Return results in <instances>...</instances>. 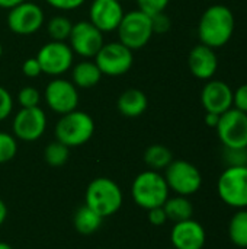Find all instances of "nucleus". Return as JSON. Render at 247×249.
<instances>
[{"instance_id":"nucleus-1","label":"nucleus","mask_w":247,"mask_h":249,"mask_svg":"<svg viewBox=\"0 0 247 249\" xmlns=\"http://www.w3.org/2000/svg\"><path fill=\"white\" fill-rule=\"evenodd\" d=\"M234 15L226 4H213L201 15L198 36L201 44L214 50L224 47L234 34Z\"/></svg>"},{"instance_id":"nucleus-2","label":"nucleus","mask_w":247,"mask_h":249,"mask_svg":"<svg viewBox=\"0 0 247 249\" xmlns=\"http://www.w3.org/2000/svg\"><path fill=\"white\" fill-rule=\"evenodd\" d=\"M169 193L170 190L165 177L160 172L151 169L138 174L131 187L134 203L144 210L162 207L169 198Z\"/></svg>"},{"instance_id":"nucleus-3","label":"nucleus","mask_w":247,"mask_h":249,"mask_svg":"<svg viewBox=\"0 0 247 249\" xmlns=\"http://www.w3.org/2000/svg\"><path fill=\"white\" fill-rule=\"evenodd\" d=\"M124 201L122 191L119 185L112 181L111 178H95L86 190L84 196V204L90 207L93 212H96L99 216L109 217L115 214Z\"/></svg>"},{"instance_id":"nucleus-4","label":"nucleus","mask_w":247,"mask_h":249,"mask_svg":"<svg viewBox=\"0 0 247 249\" xmlns=\"http://www.w3.org/2000/svg\"><path fill=\"white\" fill-rule=\"evenodd\" d=\"M95 133L93 118L83 111H71L60 117L55 124V140L68 147H79L87 143Z\"/></svg>"},{"instance_id":"nucleus-5","label":"nucleus","mask_w":247,"mask_h":249,"mask_svg":"<svg viewBox=\"0 0 247 249\" xmlns=\"http://www.w3.org/2000/svg\"><path fill=\"white\" fill-rule=\"evenodd\" d=\"M217 193L229 207L247 209V165L227 166L217 181Z\"/></svg>"},{"instance_id":"nucleus-6","label":"nucleus","mask_w":247,"mask_h":249,"mask_svg":"<svg viewBox=\"0 0 247 249\" xmlns=\"http://www.w3.org/2000/svg\"><path fill=\"white\" fill-rule=\"evenodd\" d=\"M119 42L128 47L131 51L141 50L148 44L153 36V23L151 16L146 15L141 10H131L124 13V18L116 28Z\"/></svg>"},{"instance_id":"nucleus-7","label":"nucleus","mask_w":247,"mask_h":249,"mask_svg":"<svg viewBox=\"0 0 247 249\" xmlns=\"http://www.w3.org/2000/svg\"><path fill=\"white\" fill-rule=\"evenodd\" d=\"M163 177L169 190L176 193V196L189 197L197 194L202 187V175L199 169L183 159H173L165 169Z\"/></svg>"},{"instance_id":"nucleus-8","label":"nucleus","mask_w":247,"mask_h":249,"mask_svg":"<svg viewBox=\"0 0 247 249\" xmlns=\"http://www.w3.org/2000/svg\"><path fill=\"white\" fill-rule=\"evenodd\" d=\"M95 63L102 74L115 77L122 76L131 70L134 57L132 51L128 47H125L119 41H115L102 45L99 53L95 55Z\"/></svg>"},{"instance_id":"nucleus-9","label":"nucleus","mask_w":247,"mask_h":249,"mask_svg":"<svg viewBox=\"0 0 247 249\" xmlns=\"http://www.w3.org/2000/svg\"><path fill=\"white\" fill-rule=\"evenodd\" d=\"M36 60L42 73L57 77L71 69L74 53L64 41H49L39 48Z\"/></svg>"},{"instance_id":"nucleus-10","label":"nucleus","mask_w":247,"mask_h":249,"mask_svg":"<svg viewBox=\"0 0 247 249\" xmlns=\"http://www.w3.org/2000/svg\"><path fill=\"white\" fill-rule=\"evenodd\" d=\"M215 130L226 149H247V114L230 108L220 115Z\"/></svg>"},{"instance_id":"nucleus-11","label":"nucleus","mask_w":247,"mask_h":249,"mask_svg":"<svg viewBox=\"0 0 247 249\" xmlns=\"http://www.w3.org/2000/svg\"><path fill=\"white\" fill-rule=\"evenodd\" d=\"M45 15L39 4L33 1H22L12 7L7 13V26L13 34L32 35L44 25Z\"/></svg>"},{"instance_id":"nucleus-12","label":"nucleus","mask_w":247,"mask_h":249,"mask_svg":"<svg viewBox=\"0 0 247 249\" xmlns=\"http://www.w3.org/2000/svg\"><path fill=\"white\" fill-rule=\"evenodd\" d=\"M68 41L73 53L83 58H95V55L105 44L103 32L99 31L90 20H80L73 23Z\"/></svg>"},{"instance_id":"nucleus-13","label":"nucleus","mask_w":247,"mask_h":249,"mask_svg":"<svg viewBox=\"0 0 247 249\" xmlns=\"http://www.w3.org/2000/svg\"><path fill=\"white\" fill-rule=\"evenodd\" d=\"M13 136L22 142L38 140L47 128V115L39 107L20 108L13 117Z\"/></svg>"},{"instance_id":"nucleus-14","label":"nucleus","mask_w":247,"mask_h":249,"mask_svg":"<svg viewBox=\"0 0 247 249\" xmlns=\"http://www.w3.org/2000/svg\"><path fill=\"white\" fill-rule=\"evenodd\" d=\"M45 102L51 111L58 115H64L77 109L79 92L73 82L66 79H54L45 88Z\"/></svg>"},{"instance_id":"nucleus-15","label":"nucleus","mask_w":247,"mask_h":249,"mask_svg":"<svg viewBox=\"0 0 247 249\" xmlns=\"http://www.w3.org/2000/svg\"><path fill=\"white\" fill-rule=\"evenodd\" d=\"M124 18V9L118 0H93L89 9V20L102 32L116 31Z\"/></svg>"},{"instance_id":"nucleus-16","label":"nucleus","mask_w":247,"mask_h":249,"mask_svg":"<svg viewBox=\"0 0 247 249\" xmlns=\"http://www.w3.org/2000/svg\"><path fill=\"white\" fill-rule=\"evenodd\" d=\"M170 242L175 249H202L207 242V233L199 222L188 219L175 223L170 232Z\"/></svg>"},{"instance_id":"nucleus-17","label":"nucleus","mask_w":247,"mask_h":249,"mask_svg":"<svg viewBox=\"0 0 247 249\" xmlns=\"http://www.w3.org/2000/svg\"><path fill=\"white\" fill-rule=\"evenodd\" d=\"M201 104L205 112L221 115L233 108V89L223 80H210L202 88Z\"/></svg>"},{"instance_id":"nucleus-18","label":"nucleus","mask_w":247,"mask_h":249,"mask_svg":"<svg viewBox=\"0 0 247 249\" xmlns=\"http://www.w3.org/2000/svg\"><path fill=\"white\" fill-rule=\"evenodd\" d=\"M188 66L191 73L201 80H211L218 69V58L215 50L204 44L195 45L188 55Z\"/></svg>"},{"instance_id":"nucleus-19","label":"nucleus","mask_w":247,"mask_h":249,"mask_svg":"<svg viewBox=\"0 0 247 249\" xmlns=\"http://www.w3.org/2000/svg\"><path fill=\"white\" fill-rule=\"evenodd\" d=\"M147 107H148V99L146 93L135 88L124 90L116 101L118 111L127 118H137L143 115Z\"/></svg>"},{"instance_id":"nucleus-20","label":"nucleus","mask_w":247,"mask_h":249,"mask_svg":"<svg viewBox=\"0 0 247 249\" xmlns=\"http://www.w3.org/2000/svg\"><path fill=\"white\" fill-rule=\"evenodd\" d=\"M102 76L103 74L100 73L96 63L90 61V60L80 61L71 70V82H73V85L76 88H82V89H89V88L96 86L100 82Z\"/></svg>"},{"instance_id":"nucleus-21","label":"nucleus","mask_w":247,"mask_h":249,"mask_svg":"<svg viewBox=\"0 0 247 249\" xmlns=\"http://www.w3.org/2000/svg\"><path fill=\"white\" fill-rule=\"evenodd\" d=\"M165 213L167 216V220H172L173 223H179L188 219H192L194 216V206L188 197L183 196H175L169 197L166 203L163 204Z\"/></svg>"},{"instance_id":"nucleus-22","label":"nucleus","mask_w":247,"mask_h":249,"mask_svg":"<svg viewBox=\"0 0 247 249\" xmlns=\"http://www.w3.org/2000/svg\"><path fill=\"white\" fill-rule=\"evenodd\" d=\"M102 222H103V217L99 216L96 212H93L86 204L80 206L76 210L74 216H73L74 228L82 235H92V233H95L96 231H99Z\"/></svg>"},{"instance_id":"nucleus-23","label":"nucleus","mask_w":247,"mask_h":249,"mask_svg":"<svg viewBox=\"0 0 247 249\" xmlns=\"http://www.w3.org/2000/svg\"><path fill=\"white\" fill-rule=\"evenodd\" d=\"M173 160V153L163 144H151L144 152V162L151 171L166 169Z\"/></svg>"},{"instance_id":"nucleus-24","label":"nucleus","mask_w":247,"mask_h":249,"mask_svg":"<svg viewBox=\"0 0 247 249\" xmlns=\"http://www.w3.org/2000/svg\"><path fill=\"white\" fill-rule=\"evenodd\" d=\"M229 238L237 248H247V209L237 210L230 219Z\"/></svg>"},{"instance_id":"nucleus-25","label":"nucleus","mask_w":247,"mask_h":249,"mask_svg":"<svg viewBox=\"0 0 247 249\" xmlns=\"http://www.w3.org/2000/svg\"><path fill=\"white\" fill-rule=\"evenodd\" d=\"M71 29H73V22L68 18L61 16V15L51 18L47 25V31H48L51 41H64L66 42V39H68V36L71 34Z\"/></svg>"},{"instance_id":"nucleus-26","label":"nucleus","mask_w":247,"mask_h":249,"mask_svg":"<svg viewBox=\"0 0 247 249\" xmlns=\"http://www.w3.org/2000/svg\"><path fill=\"white\" fill-rule=\"evenodd\" d=\"M70 158V147L55 140L44 150V159L49 166H63Z\"/></svg>"},{"instance_id":"nucleus-27","label":"nucleus","mask_w":247,"mask_h":249,"mask_svg":"<svg viewBox=\"0 0 247 249\" xmlns=\"http://www.w3.org/2000/svg\"><path fill=\"white\" fill-rule=\"evenodd\" d=\"M17 142L13 134L0 131V163H6L16 156Z\"/></svg>"},{"instance_id":"nucleus-28","label":"nucleus","mask_w":247,"mask_h":249,"mask_svg":"<svg viewBox=\"0 0 247 249\" xmlns=\"http://www.w3.org/2000/svg\"><path fill=\"white\" fill-rule=\"evenodd\" d=\"M39 101H41V93L33 86H25L17 93V102H19L20 108L38 107L39 105Z\"/></svg>"},{"instance_id":"nucleus-29","label":"nucleus","mask_w":247,"mask_h":249,"mask_svg":"<svg viewBox=\"0 0 247 249\" xmlns=\"http://www.w3.org/2000/svg\"><path fill=\"white\" fill-rule=\"evenodd\" d=\"M170 0H137L138 10L144 12L148 16H154L166 10Z\"/></svg>"},{"instance_id":"nucleus-30","label":"nucleus","mask_w":247,"mask_h":249,"mask_svg":"<svg viewBox=\"0 0 247 249\" xmlns=\"http://www.w3.org/2000/svg\"><path fill=\"white\" fill-rule=\"evenodd\" d=\"M247 149H226L224 158L227 166H242L247 165Z\"/></svg>"},{"instance_id":"nucleus-31","label":"nucleus","mask_w":247,"mask_h":249,"mask_svg":"<svg viewBox=\"0 0 247 249\" xmlns=\"http://www.w3.org/2000/svg\"><path fill=\"white\" fill-rule=\"evenodd\" d=\"M13 111V99L7 89L0 86V121L6 120Z\"/></svg>"},{"instance_id":"nucleus-32","label":"nucleus","mask_w":247,"mask_h":249,"mask_svg":"<svg viewBox=\"0 0 247 249\" xmlns=\"http://www.w3.org/2000/svg\"><path fill=\"white\" fill-rule=\"evenodd\" d=\"M233 108L247 114V83L233 90Z\"/></svg>"},{"instance_id":"nucleus-33","label":"nucleus","mask_w":247,"mask_h":249,"mask_svg":"<svg viewBox=\"0 0 247 249\" xmlns=\"http://www.w3.org/2000/svg\"><path fill=\"white\" fill-rule=\"evenodd\" d=\"M151 23H153L154 34H165L170 29V19L165 12L151 16Z\"/></svg>"},{"instance_id":"nucleus-34","label":"nucleus","mask_w":247,"mask_h":249,"mask_svg":"<svg viewBox=\"0 0 247 249\" xmlns=\"http://www.w3.org/2000/svg\"><path fill=\"white\" fill-rule=\"evenodd\" d=\"M22 71H23V74L26 77H31V79L38 77L39 74H42V70H41V66L38 63L36 57H31V58L25 60L23 64H22Z\"/></svg>"},{"instance_id":"nucleus-35","label":"nucleus","mask_w":247,"mask_h":249,"mask_svg":"<svg viewBox=\"0 0 247 249\" xmlns=\"http://www.w3.org/2000/svg\"><path fill=\"white\" fill-rule=\"evenodd\" d=\"M45 1L58 10H74L80 7L86 0H45Z\"/></svg>"},{"instance_id":"nucleus-36","label":"nucleus","mask_w":247,"mask_h":249,"mask_svg":"<svg viewBox=\"0 0 247 249\" xmlns=\"http://www.w3.org/2000/svg\"><path fill=\"white\" fill-rule=\"evenodd\" d=\"M147 212H148V222L153 226H163L167 222V216L165 213L163 206L162 207H154V209L147 210Z\"/></svg>"},{"instance_id":"nucleus-37","label":"nucleus","mask_w":247,"mask_h":249,"mask_svg":"<svg viewBox=\"0 0 247 249\" xmlns=\"http://www.w3.org/2000/svg\"><path fill=\"white\" fill-rule=\"evenodd\" d=\"M220 121V115L218 114H214V112H207L205 114V124L211 128H215L217 124Z\"/></svg>"},{"instance_id":"nucleus-38","label":"nucleus","mask_w":247,"mask_h":249,"mask_svg":"<svg viewBox=\"0 0 247 249\" xmlns=\"http://www.w3.org/2000/svg\"><path fill=\"white\" fill-rule=\"evenodd\" d=\"M22 1H25V0H0V7H1V9H9V10H10L12 7L20 4Z\"/></svg>"},{"instance_id":"nucleus-39","label":"nucleus","mask_w":247,"mask_h":249,"mask_svg":"<svg viewBox=\"0 0 247 249\" xmlns=\"http://www.w3.org/2000/svg\"><path fill=\"white\" fill-rule=\"evenodd\" d=\"M6 217H7V207H6V204L0 200V226L4 223Z\"/></svg>"},{"instance_id":"nucleus-40","label":"nucleus","mask_w":247,"mask_h":249,"mask_svg":"<svg viewBox=\"0 0 247 249\" xmlns=\"http://www.w3.org/2000/svg\"><path fill=\"white\" fill-rule=\"evenodd\" d=\"M0 249H13L9 244H6V242H0Z\"/></svg>"},{"instance_id":"nucleus-41","label":"nucleus","mask_w":247,"mask_h":249,"mask_svg":"<svg viewBox=\"0 0 247 249\" xmlns=\"http://www.w3.org/2000/svg\"><path fill=\"white\" fill-rule=\"evenodd\" d=\"M1 54H3V47H1V42H0V58H1Z\"/></svg>"},{"instance_id":"nucleus-42","label":"nucleus","mask_w":247,"mask_h":249,"mask_svg":"<svg viewBox=\"0 0 247 249\" xmlns=\"http://www.w3.org/2000/svg\"><path fill=\"white\" fill-rule=\"evenodd\" d=\"M169 249H175V248H173V247H172V248H169Z\"/></svg>"},{"instance_id":"nucleus-43","label":"nucleus","mask_w":247,"mask_h":249,"mask_svg":"<svg viewBox=\"0 0 247 249\" xmlns=\"http://www.w3.org/2000/svg\"><path fill=\"white\" fill-rule=\"evenodd\" d=\"M118 1H122V0H118Z\"/></svg>"}]
</instances>
